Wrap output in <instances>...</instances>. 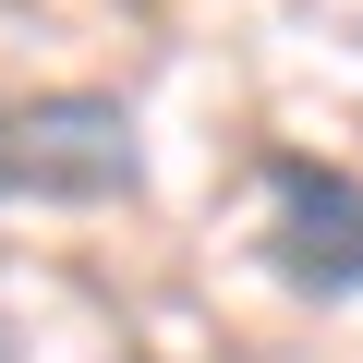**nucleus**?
Instances as JSON below:
<instances>
[{
    "mask_svg": "<svg viewBox=\"0 0 363 363\" xmlns=\"http://www.w3.org/2000/svg\"><path fill=\"white\" fill-rule=\"evenodd\" d=\"M13 145H25V194H49V206H121V194H145V145H133V109L109 85L25 97Z\"/></svg>",
    "mask_w": 363,
    "mask_h": 363,
    "instance_id": "obj_1",
    "label": "nucleus"
},
{
    "mask_svg": "<svg viewBox=\"0 0 363 363\" xmlns=\"http://www.w3.org/2000/svg\"><path fill=\"white\" fill-rule=\"evenodd\" d=\"M267 206H279L267 255H279L291 291H315V303L363 291V182H351V169H327V157H267Z\"/></svg>",
    "mask_w": 363,
    "mask_h": 363,
    "instance_id": "obj_2",
    "label": "nucleus"
},
{
    "mask_svg": "<svg viewBox=\"0 0 363 363\" xmlns=\"http://www.w3.org/2000/svg\"><path fill=\"white\" fill-rule=\"evenodd\" d=\"M25 194V145H13V97H0V206Z\"/></svg>",
    "mask_w": 363,
    "mask_h": 363,
    "instance_id": "obj_3",
    "label": "nucleus"
},
{
    "mask_svg": "<svg viewBox=\"0 0 363 363\" xmlns=\"http://www.w3.org/2000/svg\"><path fill=\"white\" fill-rule=\"evenodd\" d=\"M0 363H25V339H13V327H0Z\"/></svg>",
    "mask_w": 363,
    "mask_h": 363,
    "instance_id": "obj_4",
    "label": "nucleus"
}]
</instances>
